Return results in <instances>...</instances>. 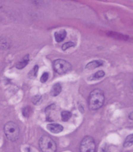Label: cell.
Returning <instances> with one entry per match:
<instances>
[{"label":"cell","mask_w":133,"mask_h":152,"mask_svg":"<svg viewBox=\"0 0 133 152\" xmlns=\"http://www.w3.org/2000/svg\"><path fill=\"white\" fill-rule=\"evenodd\" d=\"M132 144H133V135L131 134L126 137L123 145L124 147L128 148L132 146Z\"/></svg>","instance_id":"4fadbf2b"},{"label":"cell","mask_w":133,"mask_h":152,"mask_svg":"<svg viewBox=\"0 0 133 152\" xmlns=\"http://www.w3.org/2000/svg\"><path fill=\"white\" fill-rule=\"evenodd\" d=\"M103 64V62L100 60H94L88 62L86 65V68L87 69H93L102 66Z\"/></svg>","instance_id":"9c48e42d"},{"label":"cell","mask_w":133,"mask_h":152,"mask_svg":"<svg viewBox=\"0 0 133 152\" xmlns=\"http://www.w3.org/2000/svg\"><path fill=\"white\" fill-rule=\"evenodd\" d=\"M56 106L54 104H50L49 106H48L46 109H45V113H46V118H47V120L49 121V116H50V112L53 110L55 109Z\"/></svg>","instance_id":"2e32d148"},{"label":"cell","mask_w":133,"mask_h":152,"mask_svg":"<svg viewBox=\"0 0 133 152\" xmlns=\"http://www.w3.org/2000/svg\"><path fill=\"white\" fill-rule=\"evenodd\" d=\"M11 46V41L7 37H0V49L8 50Z\"/></svg>","instance_id":"52a82bcc"},{"label":"cell","mask_w":133,"mask_h":152,"mask_svg":"<svg viewBox=\"0 0 133 152\" xmlns=\"http://www.w3.org/2000/svg\"><path fill=\"white\" fill-rule=\"evenodd\" d=\"M52 65L54 71L59 74H65L69 71H70L72 68V66L70 63L62 59L55 60L53 62Z\"/></svg>","instance_id":"277c9868"},{"label":"cell","mask_w":133,"mask_h":152,"mask_svg":"<svg viewBox=\"0 0 133 152\" xmlns=\"http://www.w3.org/2000/svg\"><path fill=\"white\" fill-rule=\"evenodd\" d=\"M30 107L28 106H27V107H25L23 110H22V113H23V115L24 116V117H26L27 118L28 116H29V114H30Z\"/></svg>","instance_id":"ffe728a7"},{"label":"cell","mask_w":133,"mask_h":152,"mask_svg":"<svg viewBox=\"0 0 133 152\" xmlns=\"http://www.w3.org/2000/svg\"><path fill=\"white\" fill-rule=\"evenodd\" d=\"M80 152H96V143L91 136L83 138L80 145Z\"/></svg>","instance_id":"5b68a950"},{"label":"cell","mask_w":133,"mask_h":152,"mask_svg":"<svg viewBox=\"0 0 133 152\" xmlns=\"http://www.w3.org/2000/svg\"><path fill=\"white\" fill-rule=\"evenodd\" d=\"M39 146L42 152H56V145L54 140L48 135H43L39 141Z\"/></svg>","instance_id":"3957f363"},{"label":"cell","mask_w":133,"mask_h":152,"mask_svg":"<svg viewBox=\"0 0 133 152\" xmlns=\"http://www.w3.org/2000/svg\"><path fill=\"white\" fill-rule=\"evenodd\" d=\"M132 115H133V114H132V112H131L129 114V115H128V118H129V119L130 120H132V119H133Z\"/></svg>","instance_id":"44dd1931"},{"label":"cell","mask_w":133,"mask_h":152,"mask_svg":"<svg viewBox=\"0 0 133 152\" xmlns=\"http://www.w3.org/2000/svg\"><path fill=\"white\" fill-rule=\"evenodd\" d=\"M42 102V96L40 95H36L32 98V102L36 105L39 104Z\"/></svg>","instance_id":"ac0fdd59"},{"label":"cell","mask_w":133,"mask_h":152,"mask_svg":"<svg viewBox=\"0 0 133 152\" xmlns=\"http://www.w3.org/2000/svg\"><path fill=\"white\" fill-rule=\"evenodd\" d=\"M4 131L7 138L11 141H15L19 137V127L17 124L14 122L10 121L7 122L4 125Z\"/></svg>","instance_id":"7a4b0ae2"},{"label":"cell","mask_w":133,"mask_h":152,"mask_svg":"<svg viewBox=\"0 0 133 152\" xmlns=\"http://www.w3.org/2000/svg\"><path fill=\"white\" fill-rule=\"evenodd\" d=\"M61 90H62V87L61 84L58 83H56L53 86V87L51 88L50 94L54 97L57 96L61 92Z\"/></svg>","instance_id":"8fae6325"},{"label":"cell","mask_w":133,"mask_h":152,"mask_svg":"<svg viewBox=\"0 0 133 152\" xmlns=\"http://www.w3.org/2000/svg\"><path fill=\"white\" fill-rule=\"evenodd\" d=\"M28 62H29V55H26L23 57V58L20 61L18 62L16 64L15 67L19 69H23L28 64Z\"/></svg>","instance_id":"30bf717a"},{"label":"cell","mask_w":133,"mask_h":152,"mask_svg":"<svg viewBox=\"0 0 133 152\" xmlns=\"http://www.w3.org/2000/svg\"><path fill=\"white\" fill-rule=\"evenodd\" d=\"M46 128L49 132L53 134H59L64 129V127L61 125L55 123L48 124L46 125Z\"/></svg>","instance_id":"8992f818"},{"label":"cell","mask_w":133,"mask_h":152,"mask_svg":"<svg viewBox=\"0 0 133 152\" xmlns=\"http://www.w3.org/2000/svg\"><path fill=\"white\" fill-rule=\"evenodd\" d=\"M61 116L62 121H64V122H66L72 116V113L70 112H69V111L64 110V111H62L61 112Z\"/></svg>","instance_id":"5bb4252c"},{"label":"cell","mask_w":133,"mask_h":152,"mask_svg":"<svg viewBox=\"0 0 133 152\" xmlns=\"http://www.w3.org/2000/svg\"><path fill=\"white\" fill-rule=\"evenodd\" d=\"M105 75V72L102 71V70H100L97 71L96 73H94V74H93L90 77V80H96V79H99L100 78H102Z\"/></svg>","instance_id":"9a60e30c"},{"label":"cell","mask_w":133,"mask_h":152,"mask_svg":"<svg viewBox=\"0 0 133 152\" xmlns=\"http://www.w3.org/2000/svg\"><path fill=\"white\" fill-rule=\"evenodd\" d=\"M104 102L103 92L99 88L93 90L90 94L88 103V107L91 110H97L100 108Z\"/></svg>","instance_id":"6da1fadb"},{"label":"cell","mask_w":133,"mask_h":152,"mask_svg":"<svg viewBox=\"0 0 133 152\" xmlns=\"http://www.w3.org/2000/svg\"><path fill=\"white\" fill-rule=\"evenodd\" d=\"M75 46V44L74 42H66L65 43H64L62 46V49L63 50H65L70 48L72 47H74Z\"/></svg>","instance_id":"e0dca14e"},{"label":"cell","mask_w":133,"mask_h":152,"mask_svg":"<svg viewBox=\"0 0 133 152\" xmlns=\"http://www.w3.org/2000/svg\"><path fill=\"white\" fill-rule=\"evenodd\" d=\"M38 70H39V66L37 65L34 66V67L28 73V77L30 79H34L37 76Z\"/></svg>","instance_id":"7c38bea8"},{"label":"cell","mask_w":133,"mask_h":152,"mask_svg":"<svg viewBox=\"0 0 133 152\" xmlns=\"http://www.w3.org/2000/svg\"><path fill=\"white\" fill-rule=\"evenodd\" d=\"M66 36V31L64 29L58 31H56L55 32V34H54L55 40L56 42H58V43L62 42L65 39Z\"/></svg>","instance_id":"ba28073f"},{"label":"cell","mask_w":133,"mask_h":152,"mask_svg":"<svg viewBox=\"0 0 133 152\" xmlns=\"http://www.w3.org/2000/svg\"><path fill=\"white\" fill-rule=\"evenodd\" d=\"M48 78H49V74L48 72H45L40 77V82L41 83H45L48 80Z\"/></svg>","instance_id":"d6986e66"}]
</instances>
